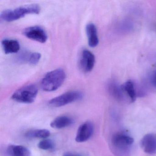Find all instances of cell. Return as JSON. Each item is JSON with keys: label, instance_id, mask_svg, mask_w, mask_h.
<instances>
[{"label": "cell", "instance_id": "6da1fadb", "mask_svg": "<svg viewBox=\"0 0 156 156\" xmlns=\"http://www.w3.org/2000/svg\"><path fill=\"white\" fill-rule=\"evenodd\" d=\"M40 11L41 9L38 5L31 4L3 11L0 16L4 21L11 22L23 18L28 14H39Z\"/></svg>", "mask_w": 156, "mask_h": 156}, {"label": "cell", "instance_id": "7a4b0ae2", "mask_svg": "<svg viewBox=\"0 0 156 156\" xmlns=\"http://www.w3.org/2000/svg\"><path fill=\"white\" fill-rule=\"evenodd\" d=\"M66 78L65 72L61 68L47 73L42 79L41 87L46 92H53L58 89L63 83Z\"/></svg>", "mask_w": 156, "mask_h": 156}, {"label": "cell", "instance_id": "3957f363", "mask_svg": "<svg viewBox=\"0 0 156 156\" xmlns=\"http://www.w3.org/2000/svg\"><path fill=\"white\" fill-rule=\"evenodd\" d=\"M38 93V87L36 85H27L15 91L12 96V98L19 103L32 104L36 99Z\"/></svg>", "mask_w": 156, "mask_h": 156}, {"label": "cell", "instance_id": "277c9868", "mask_svg": "<svg viewBox=\"0 0 156 156\" xmlns=\"http://www.w3.org/2000/svg\"><path fill=\"white\" fill-rule=\"evenodd\" d=\"M133 142V138L124 132L116 133L111 140L112 147L120 155L128 152Z\"/></svg>", "mask_w": 156, "mask_h": 156}, {"label": "cell", "instance_id": "5b68a950", "mask_svg": "<svg viewBox=\"0 0 156 156\" xmlns=\"http://www.w3.org/2000/svg\"><path fill=\"white\" fill-rule=\"evenodd\" d=\"M83 94L80 91H69L51 99L48 104L52 107H61L80 101L83 99Z\"/></svg>", "mask_w": 156, "mask_h": 156}, {"label": "cell", "instance_id": "8992f818", "mask_svg": "<svg viewBox=\"0 0 156 156\" xmlns=\"http://www.w3.org/2000/svg\"><path fill=\"white\" fill-rule=\"evenodd\" d=\"M23 34L30 40L44 43L47 41L48 36L45 31L38 26H31L23 30Z\"/></svg>", "mask_w": 156, "mask_h": 156}, {"label": "cell", "instance_id": "52a82bcc", "mask_svg": "<svg viewBox=\"0 0 156 156\" xmlns=\"http://www.w3.org/2000/svg\"><path fill=\"white\" fill-rule=\"evenodd\" d=\"M95 63V57L93 53L89 50H83L79 59V66L85 73L91 72Z\"/></svg>", "mask_w": 156, "mask_h": 156}, {"label": "cell", "instance_id": "ba28073f", "mask_svg": "<svg viewBox=\"0 0 156 156\" xmlns=\"http://www.w3.org/2000/svg\"><path fill=\"white\" fill-rule=\"evenodd\" d=\"M94 126L90 121H87L82 124L78 128L76 136V142L82 143L88 140L93 136Z\"/></svg>", "mask_w": 156, "mask_h": 156}, {"label": "cell", "instance_id": "9c48e42d", "mask_svg": "<svg viewBox=\"0 0 156 156\" xmlns=\"http://www.w3.org/2000/svg\"><path fill=\"white\" fill-rule=\"evenodd\" d=\"M140 146L146 153L151 155L156 154V134L149 133L145 135L140 140Z\"/></svg>", "mask_w": 156, "mask_h": 156}, {"label": "cell", "instance_id": "30bf717a", "mask_svg": "<svg viewBox=\"0 0 156 156\" xmlns=\"http://www.w3.org/2000/svg\"><path fill=\"white\" fill-rule=\"evenodd\" d=\"M88 45L92 48L96 47L99 43L97 29L94 23H89L86 28Z\"/></svg>", "mask_w": 156, "mask_h": 156}, {"label": "cell", "instance_id": "8fae6325", "mask_svg": "<svg viewBox=\"0 0 156 156\" xmlns=\"http://www.w3.org/2000/svg\"><path fill=\"white\" fill-rule=\"evenodd\" d=\"M2 44L6 54L17 53L20 49V42L14 39H4L2 42Z\"/></svg>", "mask_w": 156, "mask_h": 156}, {"label": "cell", "instance_id": "7c38bea8", "mask_svg": "<svg viewBox=\"0 0 156 156\" xmlns=\"http://www.w3.org/2000/svg\"><path fill=\"white\" fill-rule=\"evenodd\" d=\"M73 123L72 118L66 115H62L55 119L51 123V126L55 129H62L71 126Z\"/></svg>", "mask_w": 156, "mask_h": 156}, {"label": "cell", "instance_id": "4fadbf2b", "mask_svg": "<svg viewBox=\"0 0 156 156\" xmlns=\"http://www.w3.org/2000/svg\"><path fill=\"white\" fill-rule=\"evenodd\" d=\"M9 156H30V152L26 147L21 145H10L7 148Z\"/></svg>", "mask_w": 156, "mask_h": 156}, {"label": "cell", "instance_id": "5bb4252c", "mask_svg": "<svg viewBox=\"0 0 156 156\" xmlns=\"http://www.w3.org/2000/svg\"><path fill=\"white\" fill-rule=\"evenodd\" d=\"M123 92H125L129 98L132 103L135 102L136 98V93L135 90L134 84L131 80L125 82L121 86Z\"/></svg>", "mask_w": 156, "mask_h": 156}, {"label": "cell", "instance_id": "9a60e30c", "mask_svg": "<svg viewBox=\"0 0 156 156\" xmlns=\"http://www.w3.org/2000/svg\"><path fill=\"white\" fill-rule=\"evenodd\" d=\"M51 133L46 129H37L29 130L25 133V136L31 138L46 139L50 136Z\"/></svg>", "mask_w": 156, "mask_h": 156}, {"label": "cell", "instance_id": "2e32d148", "mask_svg": "<svg viewBox=\"0 0 156 156\" xmlns=\"http://www.w3.org/2000/svg\"><path fill=\"white\" fill-rule=\"evenodd\" d=\"M108 89L112 95L117 99L121 100L123 98L122 93L123 91L121 89V87H119L115 82H111L108 84Z\"/></svg>", "mask_w": 156, "mask_h": 156}, {"label": "cell", "instance_id": "e0dca14e", "mask_svg": "<svg viewBox=\"0 0 156 156\" xmlns=\"http://www.w3.org/2000/svg\"><path fill=\"white\" fill-rule=\"evenodd\" d=\"M38 147L43 150L52 151L55 148V144L51 140L44 139L39 142Z\"/></svg>", "mask_w": 156, "mask_h": 156}, {"label": "cell", "instance_id": "ac0fdd59", "mask_svg": "<svg viewBox=\"0 0 156 156\" xmlns=\"http://www.w3.org/2000/svg\"><path fill=\"white\" fill-rule=\"evenodd\" d=\"M41 57V55L39 53L34 52L30 53H29L27 63L33 65H35L40 62Z\"/></svg>", "mask_w": 156, "mask_h": 156}, {"label": "cell", "instance_id": "d6986e66", "mask_svg": "<svg viewBox=\"0 0 156 156\" xmlns=\"http://www.w3.org/2000/svg\"><path fill=\"white\" fill-rule=\"evenodd\" d=\"M63 156H81L77 154L73 153H66Z\"/></svg>", "mask_w": 156, "mask_h": 156}, {"label": "cell", "instance_id": "ffe728a7", "mask_svg": "<svg viewBox=\"0 0 156 156\" xmlns=\"http://www.w3.org/2000/svg\"><path fill=\"white\" fill-rule=\"evenodd\" d=\"M152 83L156 87V73L153 76V77H152Z\"/></svg>", "mask_w": 156, "mask_h": 156}]
</instances>
